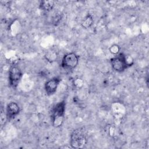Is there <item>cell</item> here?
<instances>
[{
	"label": "cell",
	"mask_w": 149,
	"mask_h": 149,
	"mask_svg": "<svg viewBox=\"0 0 149 149\" xmlns=\"http://www.w3.org/2000/svg\"><path fill=\"white\" fill-rule=\"evenodd\" d=\"M62 16H63V15L62 13L61 12H59V13H57L54 17L53 18V20H52V23L55 26H56L58 25L60 22L61 21L62 19Z\"/></svg>",
	"instance_id": "12"
},
{
	"label": "cell",
	"mask_w": 149,
	"mask_h": 149,
	"mask_svg": "<svg viewBox=\"0 0 149 149\" xmlns=\"http://www.w3.org/2000/svg\"><path fill=\"white\" fill-rule=\"evenodd\" d=\"M20 107L15 102H10L6 107V117L8 120L14 119L20 113Z\"/></svg>",
	"instance_id": "7"
},
{
	"label": "cell",
	"mask_w": 149,
	"mask_h": 149,
	"mask_svg": "<svg viewBox=\"0 0 149 149\" xmlns=\"http://www.w3.org/2000/svg\"><path fill=\"white\" fill-rule=\"evenodd\" d=\"M44 57L45 59L49 62H53L58 59V52L55 49H50L46 52Z\"/></svg>",
	"instance_id": "9"
},
{
	"label": "cell",
	"mask_w": 149,
	"mask_h": 149,
	"mask_svg": "<svg viewBox=\"0 0 149 149\" xmlns=\"http://www.w3.org/2000/svg\"><path fill=\"white\" fill-rule=\"evenodd\" d=\"M87 143V137L83 128H77L72 132L70 136V146L72 148H83Z\"/></svg>",
	"instance_id": "2"
},
{
	"label": "cell",
	"mask_w": 149,
	"mask_h": 149,
	"mask_svg": "<svg viewBox=\"0 0 149 149\" xmlns=\"http://www.w3.org/2000/svg\"><path fill=\"white\" fill-rule=\"evenodd\" d=\"M93 16L90 14L88 13L86 17L84 18V19L82 20L81 23V25L82 26L83 28L84 29H89L93 24Z\"/></svg>",
	"instance_id": "10"
},
{
	"label": "cell",
	"mask_w": 149,
	"mask_h": 149,
	"mask_svg": "<svg viewBox=\"0 0 149 149\" xmlns=\"http://www.w3.org/2000/svg\"><path fill=\"white\" fill-rule=\"evenodd\" d=\"M22 76L23 73L20 68L17 65H12L9 70L8 79L10 86L14 88H16Z\"/></svg>",
	"instance_id": "5"
},
{
	"label": "cell",
	"mask_w": 149,
	"mask_h": 149,
	"mask_svg": "<svg viewBox=\"0 0 149 149\" xmlns=\"http://www.w3.org/2000/svg\"><path fill=\"white\" fill-rule=\"evenodd\" d=\"M125 61L129 68L134 64V59L130 55L125 54Z\"/></svg>",
	"instance_id": "13"
},
{
	"label": "cell",
	"mask_w": 149,
	"mask_h": 149,
	"mask_svg": "<svg viewBox=\"0 0 149 149\" xmlns=\"http://www.w3.org/2000/svg\"><path fill=\"white\" fill-rule=\"evenodd\" d=\"M79 63V56L74 52H69L65 54L62 59L61 66L67 70L74 69Z\"/></svg>",
	"instance_id": "3"
},
{
	"label": "cell",
	"mask_w": 149,
	"mask_h": 149,
	"mask_svg": "<svg viewBox=\"0 0 149 149\" xmlns=\"http://www.w3.org/2000/svg\"><path fill=\"white\" fill-rule=\"evenodd\" d=\"M61 79L58 77H54L48 80L44 84V89L48 95L54 94L60 84Z\"/></svg>",
	"instance_id": "6"
},
{
	"label": "cell",
	"mask_w": 149,
	"mask_h": 149,
	"mask_svg": "<svg viewBox=\"0 0 149 149\" xmlns=\"http://www.w3.org/2000/svg\"><path fill=\"white\" fill-rule=\"evenodd\" d=\"M112 69L117 72H123L129 67L125 61V54L119 53L110 59Z\"/></svg>",
	"instance_id": "4"
},
{
	"label": "cell",
	"mask_w": 149,
	"mask_h": 149,
	"mask_svg": "<svg viewBox=\"0 0 149 149\" xmlns=\"http://www.w3.org/2000/svg\"><path fill=\"white\" fill-rule=\"evenodd\" d=\"M66 109V102L63 100L56 104L51 111V119L53 126L58 127L62 126Z\"/></svg>",
	"instance_id": "1"
},
{
	"label": "cell",
	"mask_w": 149,
	"mask_h": 149,
	"mask_svg": "<svg viewBox=\"0 0 149 149\" xmlns=\"http://www.w3.org/2000/svg\"><path fill=\"white\" fill-rule=\"evenodd\" d=\"M109 51L111 54L116 55L120 53V47L117 44H113L109 47Z\"/></svg>",
	"instance_id": "11"
},
{
	"label": "cell",
	"mask_w": 149,
	"mask_h": 149,
	"mask_svg": "<svg viewBox=\"0 0 149 149\" xmlns=\"http://www.w3.org/2000/svg\"><path fill=\"white\" fill-rule=\"evenodd\" d=\"M55 3L53 1H41L40 3V8L44 12H49L54 7Z\"/></svg>",
	"instance_id": "8"
}]
</instances>
